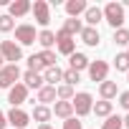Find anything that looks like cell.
I'll return each instance as SVG.
<instances>
[{
	"mask_svg": "<svg viewBox=\"0 0 129 129\" xmlns=\"http://www.w3.org/2000/svg\"><path fill=\"white\" fill-rule=\"evenodd\" d=\"M104 20L114 28V30H119L121 25H124V20H126V15H124V8H121V3H106L104 5Z\"/></svg>",
	"mask_w": 129,
	"mask_h": 129,
	"instance_id": "1",
	"label": "cell"
},
{
	"mask_svg": "<svg viewBox=\"0 0 129 129\" xmlns=\"http://www.w3.org/2000/svg\"><path fill=\"white\" fill-rule=\"evenodd\" d=\"M71 104H74V114H76V116H86V114H91L94 96H91L89 91H79V94H74Z\"/></svg>",
	"mask_w": 129,
	"mask_h": 129,
	"instance_id": "2",
	"label": "cell"
},
{
	"mask_svg": "<svg viewBox=\"0 0 129 129\" xmlns=\"http://www.w3.org/2000/svg\"><path fill=\"white\" fill-rule=\"evenodd\" d=\"M15 41H18V46H20V48H23V46L36 43V41H38L36 25H30V23H20V25H15Z\"/></svg>",
	"mask_w": 129,
	"mask_h": 129,
	"instance_id": "3",
	"label": "cell"
},
{
	"mask_svg": "<svg viewBox=\"0 0 129 129\" xmlns=\"http://www.w3.org/2000/svg\"><path fill=\"white\" fill-rule=\"evenodd\" d=\"M18 79H20L18 63H8V66L0 69V89H10V86H15Z\"/></svg>",
	"mask_w": 129,
	"mask_h": 129,
	"instance_id": "4",
	"label": "cell"
},
{
	"mask_svg": "<svg viewBox=\"0 0 129 129\" xmlns=\"http://www.w3.org/2000/svg\"><path fill=\"white\" fill-rule=\"evenodd\" d=\"M0 56L10 63H18L23 58V48L15 43V41H0Z\"/></svg>",
	"mask_w": 129,
	"mask_h": 129,
	"instance_id": "5",
	"label": "cell"
},
{
	"mask_svg": "<svg viewBox=\"0 0 129 129\" xmlns=\"http://www.w3.org/2000/svg\"><path fill=\"white\" fill-rule=\"evenodd\" d=\"M30 13H33V18H36V23L38 25H48L51 23V5L46 3V0H36V3L30 5Z\"/></svg>",
	"mask_w": 129,
	"mask_h": 129,
	"instance_id": "6",
	"label": "cell"
},
{
	"mask_svg": "<svg viewBox=\"0 0 129 129\" xmlns=\"http://www.w3.org/2000/svg\"><path fill=\"white\" fill-rule=\"evenodd\" d=\"M8 101H10V106H13V109H20V104H25V101H28V89H25L23 84L10 86V89H8Z\"/></svg>",
	"mask_w": 129,
	"mask_h": 129,
	"instance_id": "7",
	"label": "cell"
},
{
	"mask_svg": "<svg viewBox=\"0 0 129 129\" xmlns=\"http://www.w3.org/2000/svg\"><path fill=\"white\" fill-rule=\"evenodd\" d=\"M5 119H8V124H13V129H25L30 124V114L23 109H10L5 114Z\"/></svg>",
	"mask_w": 129,
	"mask_h": 129,
	"instance_id": "8",
	"label": "cell"
},
{
	"mask_svg": "<svg viewBox=\"0 0 129 129\" xmlns=\"http://www.w3.org/2000/svg\"><path fill=\"white\" fill-rule=\"evenodd\" d=\"M56 48H58V53H63V56H71V53H76V41H74L71 36H66L63 30H58V33H56Z\"/></svg>",
	"mask_w": 129,
	"mask_h": 129,
	"instance_id": "9",
	"label": "cell"
},
{
	"mask_svg": "<svg viewBox=\"0 0 129 129\" xmlns=\"http://www.w3.org/2000/svg\"><path fill=\"white\" fill-rule=\"evenodd\" d=\"M106 74H109V63L106 61H91L89 63V76L91 81H106Z\"/></svg>",
	"mask_w": 129,
	"mask_h": 129,
	"instance_id": "10",
	"label": "cell"
},
{
	"mask_svg": "<svg viewBox=\"0 0 129 129\" xmlns=\"http://www.w3.org/2000/svg\"><path fill=\"white\" fill-rule=\"evenodd\" d=\"M30 5L33 3H28V0H13V3H8V15L10 18H23V15L30 13Z\"/></svg>",
	"mask_w": 129,
	"mask_h": 129,
	"instance_id": "11",
	"label": "cell"
},
{
	"mask_svg": "<svg viewBox=\"0 0 129 129\" xmlns=\"http://www.w3.org/2000/svg\"><path fill=\"white\" fill-rule=\"evenodd\" d=\"M51 114H56L58 119L66 121V119H71V116H74V104H71V101H56V104H53V109H51Z\"/></svg>",
	"mask_w": 129,
	"mask_h": 129,
	"instance_id": "12",
	"label": "cell"
},
{
	"mask_svg": "<svg viewBox=\"0 0 129 129\" xmlns=\"http://www.w3.org/2000/svg\"><path fill=\"white\" fill-rule=\"evenodd\" d=\"M84 20H86V25H89V28H96V23H101V20H104L101 8H99V5H89V8H86V13H84Z\"/></svg>",
	"mask_w": 129,
	"mask_h": 129,
	"instance_id": "13",
	"label": "cell"
},
{
	"mask_svg": "<svg viewBox=\"0 0 129 129\" xmlns=\"http://www.w3.org/2000/svg\"><path fill=\"white\" fill-rule=\"evenodd\" d=\"M38 104L41 106H48L51 101H56V86H48V84H43L41 89H38Z\"/></svg>",
	"mask_w": 129,
	"mask_h": 129,
	"instance_id": "14",
	"label": "cell"
},
{
	"mask_svg": "<svg viewBox=\"0 0 129 129\" xmlns=\"http://www.w3.org/2000/svg\"><path fill=\"white\" fill-rule=\"evenodd\" d=\"M86 8H89L86 0H69V3H66V13H69V18H79V15H84Z\"/></svg>",
	"mask_w": 129,
	"mask_h": 129,
	"instance_id": "15",
	"label": "cell"
},
{
	"mask_svg": "<svg viewBox=\"0 0 129 129\" xmlns=\"http://www.w3.org/2000/svg\"><path fill=\"white\" fill-rule=\"evenodd\" d=\"M99 94L104 101H111L114 96H119V89H116V81H101L99 84Z\"/></svg>",
	"mask_w": 129,
	"mask_h": 129,
	"instance_id": "16",
	"label": "cell"
},
{
	"mask_svg": "<svg viewBox=\"0 0 129 129\" xmlns=\"http://www.w3.org/2000/svg\"><path fill=\"white\" fill-rule=\"evenodd\" d=\"M79 36H81V41H84L86 46H91V48H94V46H99V41H101L99 30H96V28H89V25H84V30H81Z\"/></svg>",
	"mask_w": 129,
	"mask_h": 129,
	"instance_id": "17",
	"label": "cell"
},
{
	"mask_svg": "<svg viewBox=\"0 0 129 129\" xmlns=\"http://www.w3.org/2000/svg\"><path fill=\"white\" fill-rule=\"evenodd\" d=\"M23 86H25V89H36V91H38V89L43 86V76H41V74H36V71H25V74H23Z\"/></svg>",
	"mask_w": 129,
	"mask_h": 129,
	"instance_id": "18",
	"label": "cell"
},
{
	"mask_svg": "<svg viewBox=\"0 0 129 129\" xmlns=\"http://www.w3.org/2000/svg\"><path fill=\"white\" fill-rule=\"evenodd\" d=\"M69 61H71V71H76V74H79V71H84V69H89V63H91V61H89L84 53H79V51H76V53H71V56H69Z\"/></svg>",
	"mask_w": 129,
	"mask_h": 129,
	"instance_id": "19",
	"label": "cell"
},
{
	"mask_svg": "<svg viewBox=\"0 0 129 129\" xmlns=\"http://www.w3.org/2000/svg\"><path fill=\"white\" fill-rule=\"evenodd\" d=\"M63 33H66V36H79L81 30H84V23L79 20V18H66V23H63V28H61Z\"/></svg>",
	"mask_w": 129,
	"mask_h": 129,
	"instance_id": "20",
	"label": "cell"
},
{
	"mask_svg": "<svg viewBox=\"0 0 129 129\" xmlns=\"http://www.w3.org/2000/svg\"><path fill=\"white\" fill-rule=\"evenodd\" d=\"M53 114H51V109L48 106H33V111H30V119L33 121H38V124H48V119H51Z\"/></svg>",
	"mask_w": 129,
	"mask_h": 129,
	"instance_id": "21",
	"label": "cell"
},
{
	"mask_svg": "<svg viewBox=\"0 0 129 129\" xmlns=\"http://www.w3.org/2000/svg\"><path fill=\"white\" fill-rule=\"evenodd\" d=\"M38 43L43 46V51H51V46H56V33L48 30V28H43V30L38 33Z\"/></svg>",
	"mask_w": 129,
	"mask_h": 129,
	"instance_id": "22",
	"label": "cell"
},
{
	"mask_svg": "<svg viewBox=\"0 0 129 129\" xmlns=\"http://www.w3.org/2000/svg\"><path fill=\"white\" fill-rule=\"evenodd\" d=\"M61 76H63V71H61L58 66H51V69L43 71V81H48V86H56V84L61 81Z\"/></svg>",
	"mask_w": 129,
	"mask_h": 129,
	"instance_id": "23",
	"label": "cell"
},
{
	"mask_svg": "<svg viewBox=\"0 0 129 129\" xmlns=\"http://www.w3.org/2000/svg\"><path fill=\"white\" fill-rule=\"evenodd\" d=\"M91 111H94L96 116H111V111H114V104L101 99V101H96V104L91 106Z\"/></svg>",
	"mask_w": 129,
	"mask_h": 129,
	"instance_id": "24",
	"label": "cell"
},
{
	"mask_svg": "<svg viewBox=\"0 0 129 129\" xmlns=\"http://www.w3.org/2000/svg\"><path fill=\"white\" fill-rule=\"evenodd\" d=\"M56 99L58 101H71L74 99V86H66V84L56 86Z\"/></svg>",
	"mask_w": 129,
	"mask_h": 129,
	"instance_id": "25",
	"label": "cell"
},
{
	"mask_svg": "<svg viewBox=\"0 0 129 129\" xmlns=\"http://www.w3.org/2000/svg\"><path fill=\"white\" fill-rule=\"evenodd\" d=\"M114 66H116V71H124V74H129V56H126V53H116V58H114Z\"/></svg>",
	"mask_w": 129,
	"mask_h": 129,
	"instance_id": "26",
	"label": "cell"
},
{
	"mask_svg": "<svg viewBox=\"0 0 129 129\" xmlns=\"http://www.w3.org/2000/svg\"><path fill=\"white\" fill-rule=\"evenodd\" d=\"M116 46H129V30L126 28H119V30H114V38H111Z\"/></svg>",
	"mask_w": 129,
	"mask_h": 129,
	"instance_id": "27",
	"label": "cell"
},
{
	"mask_svg": "<svg viewBox=\"0 0 129 129\" xmlns=\"http://www.w3.org/2000/svg\"><path fill=\"white\" fill-rule=\"evenodd\" d=\"M28 71H36V74H41V71H46V66L41 63V58H38V53H33V56H28Z\"/></svg>",
	"mask_w": 129,
	"mask_h": 129,
	"instance_id": "28",
	"label": "cell"
},
{
	"mask_svg": "<svg viewBox=\"0 0 129 129\" xmlns=\"http://www.w3.org/2000/svg\"><path fill=\"white\" fill-rule=\"evenodd\" d=\"M38 58H41V63H43L46 69L56 66V53H53V51H41V53H38Z\"/></svg>",
	"mask_w": 129,
	"mask_h": 129,
	"instance_id": "29",
	"label": "cell"
},
{
	"mask_svg": "<svg viewBox=\"0 0 129 129\" xmlns=\"http://www.w3.org/2000/svg\"><path fill=\"white\" fill-rule=\"evenodd\" d=\"M101 129H124V126H121V116H116V114L106 116V121H104Z\"/></svg>",
	"mask_w": 129,
	"mask_h": 129,
	"instance_id": "30",
	"label": "cell"
},
{
	"mask_svg": "<svg viewBox=\"0 0 129 129\" xmlns=\"http://www.w3.org/2000/svg\"><path fill=\"white\" fill-rule=\"evenodd\" d=\"M0 30L3 33H10V30H15V23H13V18L5 13V15H0Z\"/></svg>",
	"mask_w": 129,
	"mask_h": 129,
	"instance_id": "31",
	"label": "cell"
},
{
	"mask_svg": "<svg viewBox=\"0 0 129 129\" xmlns=\"http://www.w3.org/2000/svg\"><path fill=\"white\" fill-rule=\"evenodd\" d=\"M61 81H66V86H74V84H79V74L76 71H63V76H61Z\"/></svg>",
	"mask_w": 129,
	"mask_h": 129,
	"instance_id": "32",
	"label": "cell"
},
{
	"mask_svg": "<svg viewBox=\"0 0 129 129\" xmlns=\"http://www.w3.org/2000/svg\"><path fill=\"white\" fill-rule=\"evenodd\" d=\"M63 129H84V126H81V121H79L76 116H71V119L63 121Z\"/></svg>",
	"mask_w": 129,
	"mask_h": 129,
	"instance_id": "33",
	"label": "cell"
},
{
	"mask_svg": "<svg viewBox=\"0 0 129 129\" xmlns=\"http://www.w3.org/2000/svg\"><path fill=\"white\" fill-rule=\"evenodd\" d=\"M119 106L129 111V91H121V94H119Z\"/></svg>",
	"mask_w": 129,
	"mask_h": 129,
	"instance_id": "34",
	"label": "cell"
},
{
	"mask_svg": "<svg viewBox=\"0 0 129 129\" xmlns=\"http://www.w3.org/2000/svg\"><path fill=\"white\" fill-rule=\"evenodd\" d=\"M5 124H8V119H5V114L0 111V129H5Z\"/></svg>",
	"mask_w": 129,
	"mask_h": 129,
	"instance_id": "35",
	"label": "cell"
},
{
	"mask_svg": "<svg viewBox=\"0 0 129 129\" xmlns=\"http://www.w3.org/2000/svg\"><path fill=\"white\" fill-rule=\"evenodd\" d=\"M121 126H124V129H129V114H126V116H121Z\"/></svg>",
	"mask_w": 129,
	"mask_h": 129,
	"instance_id": "36",
	"label": "cell"
},
{
	"mask_svg": "<svg viewBox=\"0 0 129 129\" xmlns=\"http://www.w3.org/2000/svg\"><path fill=\"white\" fill-rule=\"evenodd\" d=\"M38 129H53L51 124H38Z\"/></svg>",
	"mask_w": 129,
	"mask_h": 129,
	"instance_id": "37",
	"label": "cell"
},
{
	"mask_svg": "<svg viewBox=\"0 0 129 129\" xmlns=\"http://www.w3.org/2000/svg\"><path fill=\"white\" fill-rule=\"evenodd\" d=\"M3 66H5V58H3V56H0V69H3Z\"/></svg>",
	"mask_w": 129,
	"mask_h": 129,
	"instance_id": "38",
	"label": "cell"
},
{
	"mask_svg": "<svg viewBox=\"0 0 129 129\" xmlns=\"http://www.w3.org/2000/svg\"><path fill=\"white\" fill-rule=\"evenodd\" d=\"M124 5H126V8H129V0H124V3H121V8H124Z\"/></svg>",
	"mask_w": 129,
	"mask_h": 129,
	"instance_id": "39",
	"label": "cell"
},
{
	"mask_svg": "<svg viewBox=\"0 0 129 129\" xmlns=\"http://www.w3.org/2000/svg\"><path fill=\"white\" fill-rule=\"evenodd\" d=\"M126 48H129V46H126ZM126 56H129V51H126Z\"/></svg>",
	"mask_w": 129,
	"mask_h": 129,
	"instance_id": "40",
	"label": "cell"
},
{
	"mask_svg": "<svg viewBox=\"0 0 129 129\" xmlns=\"http://www.w3.org/2000/svg\"><path fill=\"white\" fill-rule=\"evenodd\" d=\"M126 79H129V74H126Z\"/></svg>",
	"mask_w": 129,
	"mask_h": 129,
	"instance_id": "41",
	"label": "cell"
},
{
	"mask_svg": "<svg viewBox=\"0 0 129 129\" xmlns=\"http://www.w3.org/2000/svg\"><path fill=\"white\" fill-rule=\"evenodd\" d=\"M126 20H129V18H126Z\"/></svg>",
	"mask_w": 129,
	"mask_h": 129,
	"instance_id": "42",
	"label": "cell"
}]
</instances>
